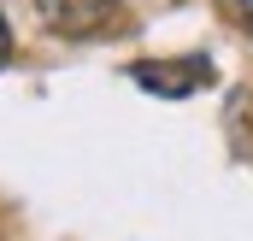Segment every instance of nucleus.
<instances>
[{
    "mask_svg": "<svg viewBox=\"0 0 253 241\" xmlns=\"http://www.w3.org/2000/svg\"><path fill=\"white\" fill-rule=\"evenodd\" d=\"M135 82L141 88H159V94H189L194 82H206V65H135Z\"/></svg>",
    "mask_w": 253,
    "mask_h": 241,
    "instance_id": "nucleus-2",
    "label": "nucleus"
},
{
    "mask_svg": "<svg viewBox=\"0 0 253 241\" xmlns=\"http://www.w3.org/2000/svg\"><path fill=\"white\" fill-rule=\"evenodd\" d=\"M6 53H12V30H6V18H0V65H6Z\"/></svg>",
    "mask_w": 253,
    "mask_h": 241,
    "instance_id": "nucleus-3",
    "label": "nucleus"
},
{
    "mask_svg": "<svg viewBox=\"0 0 253 241\" xmlns=\"http://www.w3.org/2000/svg\"><path fill=\"white\" fill-rule=\"evenodd\" d=\"M242 24H248V36H253V0H242Z\"/></svg>",
    "mask_w": 253,
    "mask_h": 241,
    "instance_id": "nucleus-4",
    "label": "nucleus"
},
{
    "mask_svg": "<svg viewBox=\"0 0 253 241\" xmlns=\"http://www.w3.org/2000/svg\"><path fill=\"white\" fill-rule=\"evenodd\" d=\"M42 18L65 36H83V30H100L112 18V0H42Z\"/></svg>",
    "mask_w": 253,
    "mask_h": 241,
    "instance_id": "nucleus-1",
    "label": "nucleus"
}]
</instances>
